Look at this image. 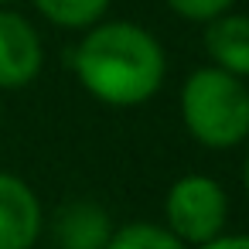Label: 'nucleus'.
<instances>
[{"instance_id": "obj_7", "label": "nucleus", "mask_w": 249, "mask_h": 249, "mask_svg": "<svg viewBox=\"0 0 249 249\" xmlns=\"http://www.w3.org/2000/svg\"><path fill=\"white\" fill-rule=\"evenodd\" d=\"M201 45L215 69L235 79H249V14L225 11L222 18L208 21L201 31Z\"/></svg>"}, {"instance_id": "obj_3", "label": "nucleus", "mask_w": 249, "mask_h": 249, "mask_svg": "<svg viewBox=\"0 0 249 249\" xmlns=\"http://www.w3.org/2000/svg\"><path fill=\"white\" fill-rule=\"evenodd\" d=\"M174 239L198 249L225 232L229 225V191L208 174H181L164 195V222Z\"/></svg>"}, {"instance_id": "obj_6", "label": "nucleus", "mask_w": 249, "mask_h": 249, "mask_svg": "<svg viewBox=\"0 0 249 249\" xmlns=\"http://www.w3.org/2000/svg\"><path fill=\"white\" fill-rule=\"evenodd\" d=\"M52 235L58 242V249H106L109 235H113V218L103 205L79 198V201H65L52 222Z\"/></svg>"}, {"instance_id": "obj_5", "label": "nucleus", "mask_w": 249, "mask_h": 249, "mask_svg": "<svg viewBox=\"0 0 249 249\" xmlns=\"http://www.w3.org/2000/svg\"><path fill=\"white\" fill-rule=\"evenodd\" d=\"M38 191L11 171H0V249H35L45 232Z\"/></svg>"}, {"instance_id": "obj_4", "label": "nucleus", "mask_w": 249, "mask_h": 249, "mask_svg": "<svg viewBox=\"0 0 249 249\" xmlns=\"http://www.w3.org/2000/svg\"><path fill=\"white\" fill-rule=\"evenodd\" d=\"M45 69V41L38 28L14 7H0V92H21Z\"/></svg>"}, {"instance_id": "obj_9", "label": "nucleus", "mask_w": 249, "mask_h": 249, "mask_svg": "<svg viewBox=\"0 0 249 249\" xmlns=\"http://www.w3.org/2000/svg\"><path fill=\"white\" fill-rule=\"evenodd\" d=\"M106 249H188V246L174 239L160 222H126L113 229Z\"/></svg>"}, {"instance_id": "obj_13", "label": "nucleus", "mask_w": 249, "mask_h": 249, "mask_svg": "<svg viewBox=\"0 0 249 249\" xmlns=\"http://www.w3.org/2000/svg\"><path fill=\"white\" fill-rule=\"evenodd\" d=\"M14 4H21V0H0V7H14Z\"/></svg>"}, {"instance_id": "obj_10", "label": "nucleus", "mask_w": 249, "mask_h": 249, "mask_svg": "<svg viewBox=\"0 0 249 249\" xmlns=\"http://www.w3.org/2000/svg\"><path fill=\"white\" fill-rule=\"evenodd\" d=\"M164 7L188 24H208L235 7V0H164Z\"/></svg>"}, {"instance_id": "obj_11", "label": "nucleus", "mask_w": 249, "mask_h": 249, "mask_svg": "<svg viewBox=\"0 0 249 249\" xmlns=\"http://www.w3.org/2000/svg\"><path fill=\"white\" fill-rule=\"evenodd\" d=\"M198 249H249V232H222Z\"/></svg>"}, {"instance_id": "obj_2", "label": "nucleus", "mask_w": 249, "mask_h": 249, "mask_svg": "<svg viewBox=\"0 0 249 249\" xmlns=\"http://www.w3.org/2000/svg\"><path fill=\"white\" fill-rule=\"evenodd\" d=\"M178 109L188 137L205 150H235L249 140V86L215 65L181 82Z\"/></svg>"}, {"instance_id": "obj_1", "label": "nucleus", "mask_w": 249, "mask_h": 249, "mask_svg": "<svg viewBox=\"0 0 249 249\" xmlns=\"http://www.w3.org/2000/svg\"><path fill=\"white\" fill-rule=\"evenodd\" d=\"M69 65L79 86L113 109L143 106L167 82L164 45L137 21H99L82 31Z\"/></svg>"}, {"instance_id": "obj_12", "label": "nucleus", "mask_w": 249, "mask_h": 249, "mask_svg": "<svg viewBox=\"0 0 249 249\" xmlns=\"http://www.w3.org/2000/svg\"><path fill=\"white\" fill-rule=\"evenodd\" d=\"M242 191L249 195V150H246V160H242Z\"/></svg>"}, {"instance_id": "obj_8", "label": "nucleus", "mask_w": 249, "mask_h": 249, "mask_svg": "<svg viewBox=\"0 0 249 249\" xmlns=\"http://www.w3.org/2000/svg\"><path fill=\"white\" fill-rule=\"evenodd\" d=\"M35 11L62 31H89L106 21L113 0H31Z\"/></svg>"}]
</instances>
